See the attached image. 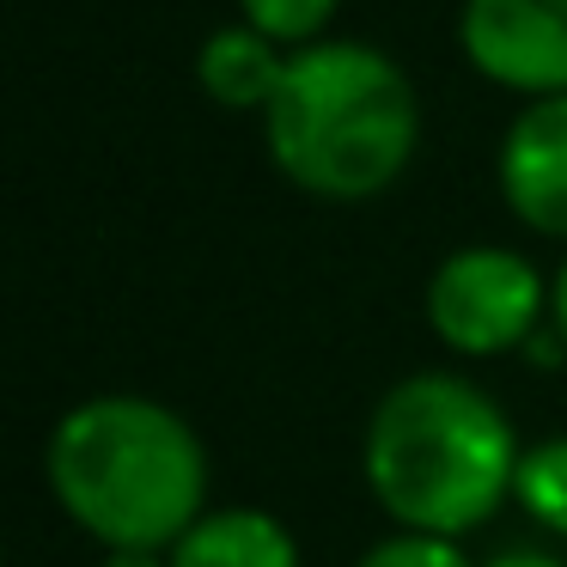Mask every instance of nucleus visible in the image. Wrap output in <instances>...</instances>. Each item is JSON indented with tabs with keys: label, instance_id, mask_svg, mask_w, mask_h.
Segmentation results:
<instances>
[{
	"label": "nucleus",
	"instance_id": "1",
	"mask_svg": "<svg viewBox=\"0 0 567 567\" xmlns=\"http://www.w3.org/2000/svg\"><path fill=\"white\" fill-rule=\"evenodd\" d=\"M518 445L506 409L464 372H409L372 403L360 476L396 530L464 543L513 501Z\"/></svg>",
	"mask_w": 567,
	"mask_h": 567
},
{
	"label": "nucleus",
	"instance_id": "2",
	"mask_svg": "<svg viewBox=\"0 0 567 567\" xmlns=\"http://www.w3.org/2000/svg\"><path fill=\"white\" fill-rule=\"evenodd\" d=\"M68 525L99 549H172L208 513V445L177 409L135 391L74 403L43 445Z\"/></svg>",
	"mask_w": 567,
	"mask_h": 567
},
{
	"label": "nucleus",
	"instance_id": "3",
	"mask_svg": "<svg viewBox=\"0 0 567 567\" xmlns=\"http://www.w3.org/2000/svg\"><path fill=\"white\" fill-rule=\"evenodd\" d=\"M262 147L306 196L372 202L415 165V80L367 38H318L287 62L281 92L262 111Z\"/></svg>",
	"mask_w": 567,
	"mask_h": 567
},
{
	"label": "nucleus",
	"instance_id": "4",
	"mask_svg": "<svg viewBox=\"0 0 567 567\" xmlns=\"http://www.w3.org/2000/svg\"><path fill=\"white\" fill-rule=\"evenodd\" d=\"M421 311L457 360L525 354V342L549 323V275L513 245H457L427 275Z\"/></svg>",
	"mask_w": 567,
	"mask_h": 567
},
{
	"label": "nucleus",
	"instance_id": "5",
	"mask_svg": "<svg viewBox=\"0 0 567 567\" xmlns=\"http://www.w3.org/2000/svg\"><path fill=\"white\" fill-rule=\"evenodd\" d=\"M457 50L488 86L518 99L567 92V0H464Z\"/></svg>",
	"mask_w": 567,
	"mask_h": 567
},
{
	"label": "nucleus",
	"instance_id": "6",
	"mask_svg": "<svg viewBox=\"0 0 567 567\" xmlns=\"http://www.w3.org/2000/svg\"><path fill=\"white\" fill-rule=\"evenodd\" d=\"M494 189L525 233L567 245V92L530 99L506 123L494 147Z\"/></svg>",
	"mask_w": 567,
	"mask_h": 567
},
{
	"label": "nucleus",
	"instance_id": "7",
	"mask_svg": "<svg viewBox=\"0 0 567 567\" xmlns=\"http://www.w3.org/2000/svg\"><path fill=\"white\" fill-rule=\"evenodd\" d=\"M287 62H293V50H281L275 38H262L257 25L238 19V25L208 31V43L196 50V86L208 92L220 111L262 116L269 99L281 92V80H287Z\"/></svg>",
	"mask_w": 567,
	"mask_h": 567
},
{
	"label": "nucleus",
	"instance_id": "8",
	"mask_svg": "<svg viewBox=\"0 0 567 567\" xmlns=\"http://www.w3.org/2000/svg\"><path fill=\"white\" fill-rule=\"evenodd\" d=\"M172 567H299V537L269 506H208L172 543Z\"/></svg>",
	"mask_w": 567,
	"mask_h": 567
},
{
	"label": "nucleus",
	"instance_id": "9",
	"mask_svg": "<svg viewBox=\"0 0 567 567\" xmlns=\"http://www.w3.org/2000/svg\"><path fill=\"white\" fill-rule=\"evenodd\" d=\"M513 501L525 506V518H530L537 530L567 537V433L525 445V457H518V476H513Z\"/></svg>",
	"mask_w": 567,
	"mask_h": 567
},
{
	"label": "nucleus",
	"instance_id": "10",
	"mask_svg": "<svg viewBox=\"0 0 567 567\" xmlns=\"http://www.w3.org/2000/svg\"><path fill=\"white\" fill-rule=\"evenodd\" d=\"M336 13H342V0H238V19L275 38L281 50H306V43L330 38Z\"/></svg>",
	"mask_w": 567,
	"mask_h": 567
},
{
	"label": "nucleus",
	"instance_id": "11",
	"mask_svg": "<svg viewBox=\"0 0 567 567\" xmlns=\"http://www.w3.org/2000/svg\"><path fill=\"white\" fill-rule=\"evenodd\" d=\"M354 567H476V561L464 555V543H457V537H433V530H391V537H379Z\"/></svg>",
	"mask_w": 567,
	"mask_h": 567
},
{
	"label": "nucleus",
	"instance_id": "12",
	"mask_svg": "<svg viewBox=\"0 0 567 567\" xmlns=\"http://www.w3.org/2000/svg\"><path fill=\"white\" fill-rule=\"evenodd\" d=\"M99 567H172V549H104Z\"/></svg>",
	"mask_w": 567,
	"mask_h": 567
},
{
	"label": "nucleus",
	"instance_id": "13",
	"mask_svg": "<svg viewBox=\"0 0 567 567\" xmlns=\"http://www.w3.org/2000/svg\"><path fill=\"white\" fill-rule=\"evenodd\" d=\"M482 567H567V561L549 555V549H501L494 561H482Z\"/></svg>",
	"mask_w": 567,
	"mask_h": 567
},
{
	"label": "nucleus",
	"instance_id": "14",
	"mask_svg": "<svg viewBox=\"0 0 567 567\" xmlns=\"http://www.w3.org/2000/svg\"><path fill=\"white\" fill-rule=\"evenodd\" d=\"M549 323L567 336V257H561V269L549 275Z\"/></svg>",
	"mask_w": 567,
	"mask_h": 567
}]
</instances>
